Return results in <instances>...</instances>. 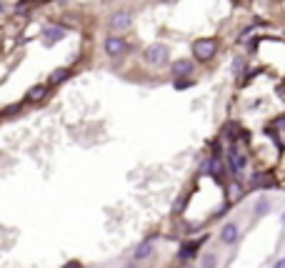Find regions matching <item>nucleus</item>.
Here are the masks:
<instances>
[{
	"instance_id": "f257e3e1",
	"label": "nucleus",
	"mask_w": 285,
	"mask_h": 268,
	"mask_svg": "<svg viewBox=\"0 0 285 268\" xmlns=\"http://www.w3.org/2000/svg\"><path fill=\"white\" fill-rule=\"evenodd\" d=\"M215 50H218V43H215L213 38H203V40H195V45H193V56H195V61H210L215 56Z\"/></svg>"
},
{
	"instance_id": "f03ea898",
	"label": "nucleus",
	"mask_w": 285,
	"mask_h": 268,
	"mask_svg": "<svg viewBox=\"0 0 285 268\" xmlns=\"http://www.w3.org/2000/svg\"><path fill=\"white\" fill-rule=\"evenodd\" d=\"M168 45H163V43H155V45H148L145 48V61L150 63V66H163V63H168Z\"/></svg>"
},
{
	"instance_id": "7ed1b4c3",
	"label": "nucleus",
	"mask_w": 285,
	"mask_h": 268,
	"mask_svg": "<svg viewBox=\"0 0 285 268\" xmlns=\"http://www.w3.org/2000/svg\"><path fill=\"white\" fill-rule=\"evenodd\" d=\"M245 166H248V158L238 150V145H230V150H228V168L233 173H240Z\"/></svg>"
},
{
	"instance_id": "20e7f679",
	"label": "nucleus",
	"mask_w": 285,
	"mask_h": 268,
	"mask_svg": "<svg viewBox=\"0 0 285 268\" xmlns=\"http://www.w3.org/2000/svg\"><path fill=\"white\" fill-rule=\"evenodd\" d=\"M128 50V43L123 40V38H118V35H110L108 40H105V53L110 56V58H118V56H123Z\"/></svg>"
},
{
	"instance_id": "39448f33",
	"label": "nucleus",
	"mask_w": 285,
	"mask_h": 268,
	"mask_svg": "<svg viewBox=\"0 0 285 268\" xmlns=\"http://www.w3.org/2000/svg\"><path fill=\"white\" fill-rule=\"evenodd\" d=\"M130 25H133V15L125 13V10H120V13H115V15L110 18V28H113V30H128Z\"/></svg>"
},
{
	"instance_id": "423d86ee",
	"label": "nucleus",
	"mask_w": 285,
	"mask_h": 268,
	"mask_svg": "<svg viewBox=\"0 0 285 268\" xmlns=\"http://www.w3.org/2000/svg\"><path fill=\"white\" fill-rule=\"evenodd\" d=\"M65 38V30L60 28V25H45L43 28V40H45V45H53V43H58V40H63Z\"/></svg>"
},
{
	"instance_id": "0eeeda50",
	"label": "nucleus",
	"mask_w": 285,
	"mask_h": 268,
	"mask_svg": "<svg viewBox=\"0 0 285 268\" xmlns=\"http://www.w3.org/2000/svg\"><path fill=\"white\" fill-rule=\"evenodd\" d=\"M238 238H240V228H238V223H225L223 231H220V241H223L225 246H233Z\"/></svg>"
},
{
	"instance_id": "6e6552de",
	"label": "nucleus",
	"mask_w": 285,
	"mask_h": 268,
	"mask_svg": "<svg viewBox=\"0 0 285 268\" xmlns=\"http://www.w3.org/2000/svg\"><path fill=\"white\" fill-rule=\"evenodd\" d=\"M153 248H155V241H153V238H148V241H142L140 246L135 248V253H133V258H135V261H145V258H150V253H153Z\"/></svg>"
},
{
	"instance_id": "1a4fd4ad",
	"label": "nucleus",
	"mask_w": 285,
	"mask_h": 268,
	"mask_svg": "<svg viewBox=\"0 0 285 268\" xmlns=\"http://www.w3.org/2000/svg\"><path fill=\"white\" fill-rule=\"evenodd\" d=\"M193 63L190 61H175V66H173V78H188L190 73H193Z\"/></svg>"
},
{
	"instance_id": "9d476101",
	"label": "nucleus",
	"mask_w": 285,
	"mask_h": 268,
	"mask_svg": "<svg viewBox=\"0 0 285 268\" xmlns=\"http://www.w3.org/2000/svg\"><path fill=\"white\" fill-rule=\"evenodd\" d=\"M253 186L255 188H275V178L270 173H258V176H253Z\"/></svg>"
},
{
	"instance_id": "9b49d317",
	"label": "nucleus",
	"mask_w": 285,
	"mask_h": 268,
	"mask_svg": "<svg viewBox=\"0 0 285 268\" xmlns=\"http://www.w3.org/2000/svg\"><path fill=\"white\" fill-rule=\"evenodd\" d=\"M203 241H205V238H200V241H188V243L180 248V253H178V256H180L183 261H185V258H193V256L198 253V248H200V243H203Z\"/></svg>"
},
{
	"instance_id": "f8f14e48",
	"label": "nucleus",
	"mask_w": 285,
	"mask_h": 268,
	"mask_svg": "<svg viewBox=\"0 0 285 268\" xmlns=\"http://www.w3.org/2000/svg\"><path fill=\"white\" fill-rule=\"evenodd\" d=\"M45 95H48V85H35V88L28 90V100L30 103H40Z\"/></svg>"
},
{
	"instance_id": "ddd939ff",
	"label": "nucleus",
	"mask_w": 285,
	"mask_h": 268,
	"mask_svg": "<svg viewBox=\"0 0 285 268\" xmlns=\"http://www.w3.org/2000/svg\"><path fill=\"white\" fill-rule=\"evenodd\" d=\"M68 75H70V70H68V68H58V70H53V73H50V83H55V85H58V83H63Z\"/></svg>"
},
{
	"instance_id": "4468645a",
	"label": "nucleus",
	"mask_w": 285,
	"mask_h": 268,
	"mask_svg": "<svg viewBox=\"0 0 285 268\" xmlns=\"http://www.w3.org/2000/svg\"><path fill=\"white\" fill-rule=\"evenodd\" d=\"M268 210H270V201H268V198H260V201L255 203V218L265 216Z\"/></svg>"
},
{
	"instance_id": "2eb2a0df",
	"label": "nucleus",
	"mask_w": 285,
	"mask_h": 268,
	"mask_svg": "<svg viewBox=\"0 0 285 268\" xmlns=\"http://www.w3.org/2000/svg\"><path fill=\"white\" fill-rule=\"evenodd\" d=\"M200 268H218V256L215 253H205L203 261H200Z\"/></svg>"
},
{
	"instance_id": "dca6fc26",
	"label": "nucleus",
	"mask_w": 285,
	"mask_h": 268,
	"mask_svg": "<svg viewBox=\"0 0 285 268\" xmlns=\"http://www.w3.org/2000/svg\"><path fill=\"white\" fill-rule=\"evenodd\" d=\"M190 85H193V83H190L188 78H175V83H173L175 90H185V88H190Z\"/></svg>"
},
{
	"instance_id": "f3484780",
	"label": "nucleus",
	"mask_w": 285,
	"mask_h": 268,
	"mask_svg": "<svg viewBox=\"0 0 285 268\" xmlns=\"http://www.w3.org/2000/svg\"><path fill=\"white\" fill-rule=\"evenodd\" d=\"M233 70L240 73V70H243V61H235V63H233Z\"/></svg>"
},
{
	"instance_id": "a211bd4d",
	"label": "nucleus",
	"mask_w": 285,
	"mask_h": 268,
	"mask_svg": "<svg viewBox=\"0 0 285 268\" xmlns=\"http://www.w3.org/2000/svg\"><path fill=\"white\" fill-rule=\"evenodd\" d=\"M63 268H83V266H80L78 261H70V263H65V266H63Z\"/></svg>"
},
{
	"instance_id": "6ab92c4d",
	"label": "nucleus",
	"mask_w": 285,
	"mask_h": 268,
	"mask_svg": "<svg viewBox=\"0 0 285 268\" xmlns=\"http://www.w3.org/2000/svg\"><path fill=\"white\" fill-rule=\"evenodd\" d=\"M273 268H285V258H280V261H275V266Z\"/></svg>"
},
{
	"instance_id": "aec40b11",
	"label": "nucleus",
	"mask_w": 285,
	"mask_h": 268,
	"mask_svg": "<svg viewBox=\"0 0 285 268\" xmlns=\"http://www.w3.org/2000/svg\"><path fill=\"white\" fill-rule=\"evenodd\" d=\"M275 126H280V128H285V118H278V121H275Z\"/></svg>"
},
{
	"instance_id": "412c9836",
	"label": "nucleus",
	"mask_w": 285,
	"mask_h": 268,
	"mask_svg": "<svg viewBox=\"0 0 285 268\" xmlns=\"http://www.w3.org/2000/svg\"><path fill=\"white\" fill-rule=\"evenodd\" d=\"M125 268H138V266H135V263H128V266H125Z\"/></svg>"
},
{
	"instance_id": "4be33fe9",
	"label": "nucleus",
	"mask_w": 285,
	"mask_h": 268,
	"mask_svg": "<svg viewBox=\"0 0 285 268\" xmlns=\"http://www.w3.org/2000/svg\"><path fill=\"white\" fill-rule=\"evenodd\" d=\"M283 226H285V213H283Z\"/></svg>"
}]
</instances>
